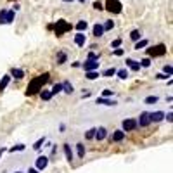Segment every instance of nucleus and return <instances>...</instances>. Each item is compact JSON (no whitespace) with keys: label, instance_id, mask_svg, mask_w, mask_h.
Returning <instances> with one entry per match:
<instances>
[{"label":"nucleus","instance_id":"f257e3e1","mask_svg":"<svg viewBox=\"0 0 173 173\" xmlns=\"http://www.w3.org/2000/svg\"><path fill=\"white\" fill-rule=\"evenodd\" d=\"M49 76H50L49 73H43V75H40V76H37V78L31 80V83L28 85L26 95H33V94H37L38 90H42V86L49 82Z\"/></svg>","mask_w":173,"mask_h":173},{"label":"nucleus","instance_id":"f03ea898","mask_svg":"<svg viewBox=\"0 0 173 173\" xmlns=\"http://www.w3.org/2000/svg\"><path fill=\"white\" fill-rule=\"evenodd\" d=\"M54 30H56V37H62L66 31L71 30V24L68 23V21H64V19H59V21H56V24H54Z\"/></svg>","mask_w":173,"mask_h":173},{"label":"nucleus","instance_id":"7ed1b4c3","mask_svg":"<svg viewBox=\"0 0 173 173\" xmlns=\"http://www.w3.org/2000/svg\"><path fill=\"white\" fill-rule=\"evenodd\" d=\"M109 12H113V14H121V11H123V5H121L120 0H106V7Z\"/></svg>","mask_w":173,"mask_h":173},{"label":"nucleus","instance_id":"20e7f679","mask_svg":"<svg viewBox=\"0 0 173 173\" xmlns=\"http://www.w3.org/2000/svg\"><path fill=\"white\" fill-rule=\"evenodd\" d=\"M165 54H166V45H156L147 49V56H152V57H159V56H165Z\"/></svg>","mask_w":173,"mask_h":173},{"label":"nucleus","instance_id":"39448f33","mask_svg":"<svg viewBox=\"0 0 173 173\" xmlns=\"http://www.w3.org/2000/svg\"><path fill=\"white\" fill-rule=\"evenodd\" d=\"M137 126H139V125H137L135 118H126V120H123V132H132Z\"/></svg>","mask_w":173,"mask_h":173},{"label":"nucleus","instance_id":"423d86ee","mask_svg":"<svg viewBox=\"0 0 173 173\" xmlns=\"http://www.w3.org/2000/svg\"><path fill=\"white\" fill-rule=\"evenodd\" d=\"M47 165H49V158L47 156H40V158H37V163H35V168L38 170V171H42V170H45Z\"/></svg>","mask_w":173,"mask_h":173},{"label":"nucleus","instance_id":"0eeeda50","mask_svg":"<svg viewBox=\"0 0 173 173\" xmlns=\"http://www.w3.org/2000/svg\"><path fill=\"white\" fill-rule=\"evenodd\" d=\"M97 68H99V62H97V61L86 59V62H83V69H85V71H97Z\"/></svg>","mask_w":173,"mask_h":173},{"label":"nucleus","instance_id":"6e6552de","mask_svg":"<svg viewBox=\"0 0 173 173\" xmlns=\"http://www.w3.org/2000/svg\"><path fill=\"white\" fill-rule=\"evenodd\" d=\"M149 118H151V123H159V121L165 120V113L163 111H156V113H149Z\"/></svg>","mask_w":173,"mask_h":173},{"label":"nucleus","instance_id":"1a4fd4ad","mask_svg":"<svg viewBox=\"0 0 173 173\" xmlns=\"http://www.w3.org/2000/svg\"><path fill=\"white\" fill-rule=\"evenodd\" d=\"M137 125H140V126H142V128L149 126V125H151V118H149V113H142V114H140V120L137 121Z\"/></svg>","mask_w":173,"mask_h":173},{"label":"nucleus","instance_id":"9d476101","mask_svg":"<svg viewBox=\"0 0 173 173\" xmlns=\"http://www.w3.org/2000/svg\"><path fill=\"white\" fill-rule=\"evenodd\" d=\"M14 17H16V12L12 11H9V9H5V14H4V24H11L12 21H14Z\"/></svg>","mask_w":173,"mask_h":173},{"label":"nucleus","instance_id":"9b49d317","mask_svg":"<svg viewBox=\"0 0 173 173\" xmlns=\"http://www.w3.org/2000/svg\"><path fill=\"white\" fill-rule=\"evenodd\" d=\"M85 42H86L85 35H83L82 31H78V33L75 35V43H76L78 47H83V45H85Z\"/></svg>","mask_w":173,"mask_h":173},{"label":"nucleus","instance_id":"f8f14e48","mask_svg":"<svg viewBox=\"0 0 173 173\" xmlns=\"http://www.w3.org/2000/svg\"><path fill=\"white\" fill-rule=\"evenodd\" d=\"M106 135H107V130H106L104 126H101V128H97V130H95V137H94V139H97V140H104V139H106Z\"/></svg>","mask_w":173,"mask_h":173},{"label":"nucleus","instance_id":"ddd939ff","mask_svg":"<svg viewBox=\"0 0 173 173\" xmlns=\"http://www.w3.org/2000/svg\"><path fill=\"white\" fill-rule=\"evenodd\" d=\"M92 31H94V37H97V38L104 35V28H102V24H101V23L94 24V28H92Z\"/></svg>","mask_w":173,"mask_h":173},{"label":"nucleus","instance_id":"4468645a","mask_svg":"<svg viewBox=\"0 0 173 173\" xmlns=\"http://www.w3.org/2000/svg\"><path fill=\"white\" fill-rule=\"evenodd\" d=\"M126 66L130 69H133V71H139L140 69V62H137V61H133V59H126Z\"/></svg>","mask_w":173,"mask_h":173},{"label":"nucleus","instance_id":"2eb2a0df","mask_svg":"<svg viewBox=\"0 0 173 173\" xmlns=\"http://www.w3.org/2000/svg\"><path fill=\"white\" fill-rule=\"evenodd\" d=\"M97 104H102V106H116V102L109 101L107 97H99L97 99Z\"/></svg>","mask_w":173,"mask_h":173},{"label":"nucleus","instance_id":"dca6fc26","mask_svg":"<svg viewBox=\"0 0 173 173\" xmlns=\"http://www.w3.org/2000/svg\"><path fill=\"white\" fill-rule=\"evenodd\" d=\"M123 139H125V132H123V130H116V132L113 133V140H114V142H121Z\"/></svg>","mask_w":173,"mask_h":173},{"label":"nucleus","instance_id":"f3484780","mask_svg":"<svg viewBox=\"0 0 173 173\" xmlns=\"http://www.w3.org/2000/svg\"><path fill=\"white\" fill-rule=\"evenodd\" d=\"M64 154H66V159H68V161L73 159V151H71V147H69V144H64Z\"/></svg>","mask_w":173,"mask_h":173},{"label":"nucleus","instance_id":"a211bd4d","mask_svg":"<svg viewBox=\"0 0 173 173\" xmlns=\"http://www.w3.org/2000/svg\"><path fill=\"white\" fill-rule=\"evenodd\" d=\"M11 73H12V76H14V78H17V80H21L24 76V71H23V69H17V68H12Z\"/></svg>","mask_w":173,"mask_h":173},{"label":"nucleus","instance_id":"6ab92c4d","mask_svg":"<svg viewBox=\"0 0 173 173\" xmlns=\"http://www.w3.org/2000/svg\"><path fill=\"white\" fill-rule=\"evenodd\" d=\"M9 82H11V76H9V75H5L4 78L0 80V92H2V90L5 88V86L9 85Z\"/></svg>","mask_w":173,"mask_h":173},{"label":"nucleus","instance_id":"aec40b11","mask_svg":"<svg viewBox=\"0 0 173 173\" xmlns=\"http://www.w3.org/2000/svg\"><path fill=\"white\" fill-rule=\"evenodd\" d=\"M86 28H88V23H86V21H83V19L76 23V30H78V31H82V33L86 30Z\"/></svg>","mask_w":173,"mask_h":173},{"label":"nucleus","instance_id":"412c9836","mask_svg":"<svg viewBox=\"0 0 173 173\" xmlns=\"http://www.w3.org/2000/svg\"><path fill=\"white\" fill-rule=\"evenodd\" d=\"M62 85V92H66V94H73V85L69 82H64V83H61Z\"/></svg>","mask_w":173,"mask_h":173},{"label":"nucleus","instance_id":"4be33fe9","mask_svg":"<svg viewBox=\"0 0 173 173\" xmlns=\"http://www.w3.org/2000/svg\"><path fill=\"white\" fill-rule=\"evenodd\" d=\"M99 76H101V75H99L97 71H85V78L86 80H97Z\"/></svg>","mask_w":173,"mask_h":173},{"label":"nucleus","instance_id":"5701e85b","mask_svg":"<svg viewBox=\"0 0 173 173\" xmlns=\"http://www.w3.org/2000/svg\"><path fill=\"white\" fill-rule=\"evenodd\" d=\"M40 97H42V101H50V99H52V92L50 90H42Z\"/></svg>","mask_w":173,"mask_h":173},{"label":"nucleus","instance_id":"b1692460","mask_svg":"<svg viewBox=\"0 0 173 173\" xmlns=\"http://www.w3.org/2000/svg\"><path fill=\"white\" fill-rule=\"evenodd\" d=\"M114 75H116V69H114V68H107L104 73H102L104 78H111V76H114Z\"/></svg>","mask_w":173,"mask_h":173},{"label":"nucleus","instance_id":"393cba45","mask_svg":"<svg viewBox=\"0 0 173 173\" xmlns=\"http://www.w3.org/2000/svg\"><path fill=\"white\" fill-rule=\"evenodd\" d=\"M43 144H45V137H42V139H38L37 142H35L33 149H35V151H40L42 147H43Z\"/></svg>","mask_w":173,"mask_h":173},{"label":"nucleus","instance_id":"a878e982","mask_svg":"<svg viewBox=\"0 0 173 173\" xmlns=\"http://www.w3.org/2000/svg\"><path fill=\"white\" fill-rule=\"evenodd\" d=\"M147 45H149V40H137V43H135V50L144 49V47H147Z\"/></svg>","mask_w":173,"mask_h":173},{"label":"nucleus","instance_id":"bb28decb","mask_svg":"<svg viewBox=\"0 0 173 173\" xmlns=\"http://www.w3.org/2000/svg\"><path fill=\"white\" fill-rule=\"evenodd\" d=\"M140 37H142V33H140L139 30H133L132 33H130V38H132L133 42H137V40H140Z\"/></svg>","mask_w":173,"mask_h":173},{"label":"nucleus","instance_id":"cd10ccee","mask_svg":"<svg viewBox=\"0 0 173 173\" xmlns=\"http://www.w3.org/2000/svg\"><path fill=\"white\" fill-rule=\"evenodd\" d=\"M76 152H78V158H83V156H85V147H83V144H76Z\"/></svg>","mask_w":173,"mask_h":173},{"label":"nucleus","instance_id":"c85d7f7f","mask_svg":"<svg viewBox=\"0 0 173 173\" xmlns=\"http://www.w3.org/2000/svg\"><path fill=\"white\" fill-rule=\"evenodd\" d=\"M102 28H104V31L113 30V28H114V21H111V19H109V21H106V23L102 24Z\"/></svg>","mask_w":173,"mask_h":173},{"label":"nucleus","instance_id":"c756f323","mask_svg":"<svg viewBox=\"0 0 173 173\" xmlns=\"http://www.w3.org/2000/svg\"><path fill=\"white\" fill-rule=\"evenodd\" d=\"M52 95H56V94H59V92H62V85H61V83H56V85L52 86Z\"/></svg>","mask_w":173,"mask_h":173},{"label":"nucleus","instance_id":"7c9ffc66","mask_svg":"<svg viewBox=\"0 0 173 173\" xmlns=\"http://www.w3.org/2000/svg\"><path fill=\"white\" fill-rule=\"evenodd\" d=\"M146 104H156V102H158V97H156V95H149V97H146Z\"/></svg>","mask_w":173,"mask_h":173},{"label":"nucleus","instance_id":"2f4dec72","mask_svg":"<svg viewBox=\"0 0 173 173\" xmlns=\"http://www.w3.org/2000/svg\"><path fill=\"white\" fill-rule=\"evenodd\" d=\"M24 149H26V146H24V144H17V146L11 147V152H17V151H24Z\"/></svg>","mask_w":173,"mask_h":173},{"label":"nucleus","instance_id":"473e14b6","mask_svg":"<svg viewBox=\"0 0 173 173\" xmlns=\"http://www.w3.org/2000/svg\"><path fill=\"white\" fill-rule=\"evenodd\" d=\"M64 62H66V54L59 52L57 54V64H64Z\"/></svg>","mask_w":173,"mask_h":173},{"label":"nucleus","instance_id":"72a5a7b5","mask_svg":"<svg viewBox=\"0 0 173 173\" xmlns=\"http://www.w3.org/2000/svg\"><path fill=\"white\" fill-rule=\"evenodd\" d=\"M116 75L120 76L121 80H126L128 78V71H126V69H120V71H116Z\"/></svg>","mask_w":173,"mask_h":173},{"label":"nucleus","instance_id":"f704fd0d","mask_svg":"<svg viewBox=\"0 0 173 173\" xmlns=\"http://www.w3.org/2000/svg\"><path fill=\"white\" fill-rule=\"evenodd\" d=\"M163 73H165V75H166V76H168V78H170V76H171V73H173L171 66H170V64H166L165 68H163Z\"/></svg>","mask_w":173,"mask_h":173},{"label":"nucleus","instance_id":"c9c22d12","mask_svg":"<svg viewBox=\"0 0 173 173\" xmlns=\"http://www.w3.org/2000/svg\"><path fill=\"white\" fill-rule=\"evenodd\" d=\"M86 139H88V140H92V139H94V137H95V128H90V130H88V132H86Z\"/></svg>","mask_w":173,"mask_h":173},{"label":"nucleus","instance_id":"e433bc0d","mask_svg":"<svg viewBox=\"0 0 173 173\" xmlns=\"http://www.w3.org/2000/svg\"><path fill=\"white\" fill-rule=\"evenodd\" d=\"M149 66H151V61L147 59V57H146V59L140 61V68H149Z\"/></svg>","mask_w":173,"mask_h":173},{"label":"nucleus","instance_id":"4c0bfd02","mask_svg":"<svg viewBox=\"0 0 173 173\" xmlns=\"http://www.w3.org/2000/svg\"><path fill=\"white\" fill-rule=\"evenodd\" d=\"M120 45H121V38H116V40H114L113 43H111V47H113V49H118Z\"/></svg>","mask_w":173,"mask_h":173},{"label":"nucleus","instance_id":"58836bf2","mask_svg":"<svg viewBox=\"0 0 173 173\" xmlns=\"http://www.w3.org/2000/svg\"><path fill=\"white\" fill-rule=\"evenodd\" d=\"M86 59H90V61H97V59H99V56H97L95 52H90L88 56H86Z\"/></svg>","mask_w":173,"mask_h":173},{"label":"nucleus","instance_id":"ea45409f","mask_svg":"<svg viewBox=\"0 0 173 173\" xmlns=\"http://www.w3.org/2000/svg\"><path fill=\"white\" fill-rule=\"evenodd\" d=\"M94 9H97V11H104V5H102L101 2H94Z\"/></svg>","mask_w":173,"mask_h":173},{"label":"nucleus","instance_id":"a19ab883","mask_svg":"<svg viewBox=\"0 0 173 173\" xmlns=\"http://www.w3.org/2000/svg\"><path fill=\"white\" fill-rule=\"evenodd\" d=\"M109 95H113V90H109V88H106V90L102 92V97H109Z\"/></svg>","mask_w":173,"mask_h":173},{"label":"nucleus","instance_id":"79ce46f5","mask_svg":"<svg viewBox=\"0 0 173 173\" xmlns=\"http://www.w3.org/2000/svg\"><path fill=\"white\" fill-rule=\"evenodd\" d=\"M123 52H125V50L123 49H116V50H114V56H116V57H120V56H123Z\"/></svg>","mask_w":173,"mask_h":173},{"label":"nucleus","instance_id":"37998d69","mask_svg":"<svg viewBox=\"0 0 173 173\" xmlns=\"http://www.w3.org/2000/svg\"><path fill=\"white\" fill-rule=\"evenodd\" d=\"M156 78H158V80H166L168 76H166L165 73H159V75H156Z\"/></svg>","mask_w":173,"mask_h":173},{"label":"nucleus","instance_id":"c03bdc74","mask_svg":"<svg viewBox=\"0 0 173 173\" xmlns=\"http://www.w3.org/2000/svg\"><path fill=\"white\" fill-rule=\"evenodd\" d=\"M165 118H166V120H168V121H170V123H171V121H173V114H171V113H168V114H165Z\"/></svg>","mask_w":173,"mask_h":173},{"label":"nucleus","instance_id":"a18cd8bd","mask_svg":"<svg viewBox=\"0 0 173 173\" xmlns=\"http://www.w3.org/2000/svg\"><path fill=\"white\" fill-rule=\"evenodd\" d=\"M28 173H40V171H38L37 168H31V170H30V171H28Z\"/></svg>","mask_w":173,"mask_h":173},{"label":"nucleus","instance_id":"49530a36","mask_svg":"<svg viewBox=\"0 0 173 173\" xmlns=\"http://www.w3.org/2000/svg\"><path fill=\"white\" fill-rule=\"evenodd\" d=\"M4 151H5V149H0V158H2V154H4Z\"/></svg>","mask_w":173,"mask_h":173},{"label":"nucleus","instance_id":"de8ad7c7","mask_svg":"<svg viewBox=\"0 0 173 173\" xmlns=\"http://www.w3.org/2000/svg\"><path fill=\"white\" fill-rule=\"evenodd\" d=\"M62 2H69V4H71V2H73V0H62Z\"/></svg>","mask_w":173,"mask_h":173},{"label":"nucleus","instance_id":"09e8293b","mask_svg":"<svg viewBox=\"0 0 173 173\" xmlns=\"http://www.w3.org/2000/svg\"><path fill=\"white\" fill-rule=\"evenodd\" d=\"M78 2H80V4H83V2H85V0H78Z\"/></svg>","mask_w":173,"mask_h":173},{"label":"nucleus","instance_id":"8fccbe9b","mask_svg":"<svg viewBox=\"0 0 173 173\" xmlns=\"http://www.w3.org/2000/svg\"><path fill=\"white\" fill-rule=\"evenodd\" d=\"M16 173H23V171H16Z\"/></svg>","mask_w":173,"mask_h":173}]
</instances>
